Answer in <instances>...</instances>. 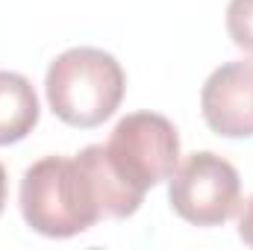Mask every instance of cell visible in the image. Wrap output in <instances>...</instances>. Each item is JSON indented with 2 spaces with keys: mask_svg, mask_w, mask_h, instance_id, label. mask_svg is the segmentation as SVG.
Wrapping results in <instances>:
<instances>
[{
  "mask_svg": "<svg viewBox=\"0 0 253 250\" xmlns=\"http://www.w3.org/2000/svg\"><path fill=\"white\" fill-rule=\"evenodd\" d=\"M200 112L212 132L224 138L253 135V62L215 68L200 88Z\"/></svg>",
  "mask_w": 253,
  "mask_h": 250,
  "instance_id": "cell-5",
  "label": "cell"
},
{
  "mask_svg": "<svg viewBox=\"0 0 253 250\" xmlns=\"http://www.w3.org/2000/svg\"><path fill=\"white\" fill-rule=\"evenodd\" d=\"M44 91L59 121L91 129L109 121L121 106L126 74L121 62L100 47H71L50 62Z\"/></svg>",
  "mask_w": 253,
  "mask_h": 250,
  "instance_id": "cell-2",
  "label": "cell"
},
{
  "mask_svg": "<svg viewBox=\"0 0 253 250\" xmlns=\"http://www.w3.org/2000/svg\"><path fill=\"white\" fill-rule=\"evenodd\" d=\"M106 162L115 180L144 200L153 186L171 180L180 165V135L177 126L156 112H132L121 118L109 141L103 144Z\"/></svg>",
  "mask_w": 253,
  "mask_h": 250,
  "instance_id": "cell-3",
  "label": "cell"
},
{
  "mask_svg": "<svg viewBox=\"0 0 253 250\" xmlns=\"http://www.w3.org/2000/svg\"><path fill=\"white\" fill-rule=\"evenodd\" d=\"M77 162L83 165V171L88 174L91 188H94V197H97V206L103 212V218H129L138 212L141 200L135 194H129L112 174L109 162H106V153H103V144H88L85 150L77 153Z\"/></svg>",
  "mask_w": 253,
  "mask_h": 250,
  "instance_id": "cell-7",
  "label": "cell"
},
{
  "mask_svg": "<svg viewBox=\"0 0 253 250\" xmlns=\"http://www.w3.org/2000/svg\"><path fill=\"white\" fill-rule=\"evenodd\" d=\"M18 200L27 227L47 239L88 233L103 218L91 180L77 156H44L33 162L21 177Z\"/></svg>",
  "mask_w": 253,
  "mask_h": 250,
  "instance_id": "cell-1",
  "label": "cell"
},
{
  "mask_svg": "<svg viewBox=\"0 0 253 250\" xmlns=\"http://www.w3.org/2000/svg\"><path fill=\"white\" fill-rule=\"evenodd\" d=\"M39 97L24 74L0 71V147L15 144L39 124Z\"/></svg>",
  "mask_w": 253,
  "mask_h": 250,
  "instance_id": "cell-6",
  "label": "cell"
},
{
  "mask_svg": "<svg viewBox=\"0 0 253 250\" xmlns=\"http://www.w3.org/2000/svg\"><path fill=\"white\" fill-rule=\"evenodd\" d=\"M239 239L253 248V194L245 200V209H242V218H239Z\"/></svg>",
  "mask_w": 253,
  "mask_h": 250,
  "instance_id": "cell-9",
  "label": "cell"
},
{
  "mask_svg": "<svg viewBox=\"0 0 253 250\" xmlns=\"http://www.w3.org/2000/svg\"><path fill=\"white\" fill-rule=\"evenodd\" d=\"M227 33L233 44L253 56V0H230L227 6Z\"/></svg>",
  "mask_w": 253,
  "mask_h": 250,
  "instance_id": "cell-8",
  "label": "cell"
},
{
  "mask_svg": "<svg viewBox=\"0 0 253 250\" xmlns=\"http://www.w3.org/2000/svg\"><path fill=\"white\" fill-rule=\"evenodd\" d=\"M171 209L194 227H221L242 206V180L233 162L212 150L191 153L168 180Z\"/></svg>",
  "mask_w": 253,
  "mask_h": 250,
  "instance_id": "cell-4",
  "label": "cell"
},
{
  "mask_svg": "<svg viewBox=\"0 0 253 250\" xmlns=\"http://www.w3.org/2000/svg\"><path fill=\"white\" fill-rule=\"evenodd\" d=\"M6 188H9V183H6V168L0 165V212L6 206Z\"/></svg>",
  "mask_w": 253,
  "mask_h": 250,
  "instance_id": "cell-10",
  "label": "cell"
}]
</instances>
